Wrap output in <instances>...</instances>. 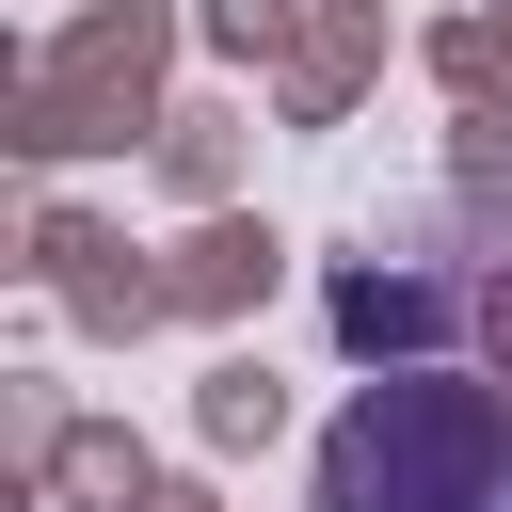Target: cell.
Instances as JSON below:
<instances>
[{
	"mask_svg": "<svg viewBox=\"0 0 512 512\" xmlns=\"http://www.w3.org/2000/svg\"><path fill=\"white\" fill-rule=\"evenodd\" d=\"M496 352H512V288H496Z\"/></svg>",
	"mask_w": 512,
	"mask_h": 512,
	"instance_id": "2",
	"label": "cell"
},
{
	"mask_svg": "<svg viewBox=\"0 0 512 512\" xmlns=\"http://www.w3.org/2000/svg\"><path fill=\"white\" fill-rule=\"evenodd\" d=\"M496 496H512V416L464 368L352 384L320 432V512H496Z\"/></svg>",
	"mask_w": 512,
	"mask_h": 512,
	"instance_id": "1",
	"label": "cell"
},
{
	"mask_svg": "<svg viewBox=\"0 0 512 512\" xmlns=\"http://www.w3.org/2000/svg\"><path fill=\"white\" fill-rule=\"evenodd\" d=\"M496 512H512V496H496Z\"/></svg>",
	"mask_w": 512,
	"mask_h": 512,
	"instance_id": "3",
	"label": "cell"
}]
</instances>
